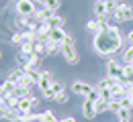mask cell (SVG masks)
<instances>
[{
  "instance_id": "6da1fadb",
  "label": "cell",
  "mask_w": 133,
  "mask_h": 122,
  "mask_svg": "<svg viewBox=\"0 0 133 122\" xmlns=\"http://www.w3.org/2000/svg\"><path fill=\"white\" fill-rule=\"evenodd\" d=\"M92 47L94 51L102 55V57H111L113 53H117L121 47H123V37L119 33V27L117 25H111V29L107 33H98L92 39Z\"/></svg>"
},
{
  "instance_id": "7a4b0ae2",
  "label": "cell",
  "mask_w": 133,
  "mask_h": 122,
  "mask_svg": "<svg viewBox=\"0 0 133 122\" xmlns=\"http://www.w3.org/2000/svg\"><path fill=\"white\" fill-rule=\"evenodd\" d=\"M62 57H64V61L68 65H78L80 63V53L76 49V39L70 33H68L66 41L62 43Z\"/></svg>"
},
{
  "instance_id": "3957f363",
  "label": "cell",
  "mask_w": 133,
  "mask_h": 122,
  "mask_svg": "<svg viewBox=\"0 0 133 122\" xmlns=\"http://www.w3.org/2000/svg\"><path fill=\"white\" fill-rule=\"evenodd\" d=\"M37 8L39 6L33 0H17L15 2V14H18V17H33L37 12Z\"/></svg>"
},
{
  "instance_id": "277c9868",
  "label": "cell",
  "mask_w": 133,
  "mask_h": 122,
  "mask_svg": "<svg viewBox=\"0 0 133 122\" xmlns=\"http://www.w3.org/2000/svg\"><path fill=\"white\" fill-rule=\"evenodd\" d=\"M92 90H94V86L88 84V82H84V79H74V82L70 84V92L76 94V96H82V98H86Z\"/></svg>"
},
{
  "instance_id": "5b68a950",
  "label": "cell",
  "mask_w": 133,
  "mask_h": 122,
  "mask_svg": "<svg viewBox=\"0 0 133 122\" xmlns=\"http://www.w3.org/2000/svg\"><path fill=\"white\" fill-rule=\"evenodd\" d=\"M104 71H107V77L121 79V75H123V61H117L113 57H109L107 59V65H104Z\"/></svg>"
},
{
  "instance_id": "8992f818",
  "label": "cell",
  "mask_w": 133,
  "mask_h": 122,
  "mask_svg": "<svg viewBox=\"0 0 133 122\" xmlns=\"http://www.w3.org/2000/svg\"><path fill=\"white\" fill-rule=\"evenodd\" d=\"M80 114H82L86 120H94V118L98 116V112H96V102H92V100L84 98L82 104H80Z\"/></svg>"
},
{
  "instance_id": "52a82bcc",
  "label": "cell",
  "mask_w": 133,
  "mask_h": 122,
  "mask_svg": "<svg viewBox=\"0 0 133 122\" xmlns=\"http://www.w3.org/2000/svg\"><path fill=\"white\" fill-rule=\"evenodd\" d=\"M113 18L117 22H127L133 18V6H127V4H119L117 10L113 12Z\"/></svg>"
},
{
  "instance_id": "ba28073f",
  "label": "cell",
  "mask_w": 133,
  "mask_h": 122,
  "mask_svg": "<svg viewBox=\"0 0 133 122\" xmlns=\"http://www.w3.org/2000/svg\"><path fill=\"white\" fill-rule=\"evenodd\" d=\"M37 106H39V98H35V96H27V98H21V100H18L17 110H18V112H35Z\"/></svg>"
},
{
  "instance_id": "9c48e42d",
  "label": "cell",
  "mask_w": 133,
  "mask_h": 122,
  "mask_svg": "<svg viewBox=\"0 0 133 122\" xmlns=\"http://www.w3.org/2000/svg\"><path fill=\"white\" fill-rule=\"evenodd\" d=\"M53 82H55L53 73H51L49 69H43V71H41V77H39V84H37L39 92H41V94H43V92H47V90L53 86Z\"/></svg>"
},
{
  "instance_id": "30bf717a",
  "label": "cell",
  "mask_w": 133,
  "mask_h": 122,
  "mask_svg": "<svg viewBox=\"0 0 133 122\" xmlns=\"http://www.w3.org/2000/svg\"><path fill=\"white\" fill-rule=\"evenodd\" d=\"M94 14L98 20H107V18H111V12H109V8H107V4H102V2H94Z\"/></svg>"
},
{
  "instance_id": "8fae6325",
  "label": "cell",
  "mask_w": 133,
  "mask_h": 122,
  "mask_svg": "<svg viewBox=\"0 0 133 122\" xmlns=\"http://www.w3.org/2000/svg\"><path fill=\"white\" fill-rule=\"evenodd\" d=\"M35 4L41 8H49V10H53V12H57L59 10V6H62V0H33Z\"/></svg>"
},
{
  "instance_id": "7c38bea8",
  "label": "cell",
  "mask_w": 133,
  "mask_h": 122,
  "mask_svg": "<svg viewBox=\"0 0 133 122\" xmlns=\"http://www.w3.org/2000/svg\"><path fill=\"white\" fill-rule=\"evenodd\" d=\"M66 37H68V33H66V29H51L49 31V41H53V43H64L66 41Z\"/></svg>"
},
{
  "instance_id": "4fadbf2b",
  "label": "cell",
  "mask_w": 133,
  "mask_h": 122,
  "mask_svg": "<svg viewBox=\"0 0 133 122\" xmlns=\"http://www.w3.org/2000/svg\"><path fill=\"white\" fill-rule=\"evenodd\" d=\"M45 25H47L49 29H64V27H66V18H64V17H59V14L55 12V14H53V17H51L49 20L45 22Z\"/></svg>"
},
{
  "instance_id": "5bb4252c",
  "label": "cell",
  "mask_w": 133,
  "mask_h": 122,
  "mask_svg": "<svg viewBox=\"0 0 133 122\" xmlns=\"http://www.w3.org/2000/svg\"><path fill=\"white\" fill-rule=\"evenodd\" d=\"M121 82H125V84H133V65L123 63V75H121Z\"/></svg>"
},
{
  "instance_id": "9a60e30c",
  "label": "cell",
  "mask_w": 133,
  "mask_h": 122,
  "mask_svg": "<svg viewBox=\"0 0 133 122\" xmlns=\"http://www.w3.org/2000/svg\"><path fill=\"white\" fill-rule=\"evenodd\" d=\"M39 63H41V57L39 55H31V57H27L23 69H39Z\"/></svg>"
},
{
  "instance_id": "2e32d148",
  "label": "cell",
  "mask_w": 133,
  "mask_h": 122,
  "mask_svg": "<svg viewBox=\"0 0 133 122\" xmlns=\"http://www.w3.org/2000/svg\"><path fill=\"white\" fill-rule=\"evenodd\" d=\"M131 120H133V110H131V108H123V110H119L117 122H131Z\"/></svg>"
},
{
  "instance_id": "e0dca14e",
  "label": "cell",
  "mask_w": 133,
  "mask_h": 122,
  "mask_svg": "<svg viewBox=\"0 0 133 122\" xmlns=\"http://www.w3.org/2000/svg\"><path fill=\"white\" fill-rule=\"evenodd\" d=\"M45 49H47V55H57V53H62V45L59 43H53V41H47L45 43Z\"/></svg>"
},
{
  "instance_id": "ac0fdd59",
  "label": "cell",
  "mask_w": 133,
  "mask_h": 122,
  "mask_svg": "<svg viewBox=\"0 0 133 122\" xmlns=\"http://www.w3.org/2000/svg\"><path fill=\"white\" fill-rule=\"evenodd\" d=\"M35 55H39L41 59L47 55V49H45V41H39V39L35 41Z\"/></svg>"
},
{
  "instance_id": "d6986e66",
  "label": "cell",
  "mask_w": 133,
  "mask_h": 122,
  "mask_svg": "<svg viewBox=\"0 0 133 122\" xmlns=\"http://www.w3.org/2000/svg\"><path fill=\"white\" fill-rule=\"evenodd\" d=\"M53 102H57L59 106H66L68 102H70V94H68V90H64V92H59L57 96H55V100Z\"/></svg>"
},
{
  "instance_id": "ffe728a7",
  "label": "cell",
  "mask_w": 133,
  "mask_h": 122,
  "mask_svg": "<svg viewBox=\"0 0 133 122\" xmlns=\"http://www.w3.org/2000/svg\"><path fill=\"white\" fill-rule=\"evenodd\" d=\"M119 110H123V104H121V100H111V102H109V112H113V114H119Z\"/></svg>"
},
{
  "instance_id": "44dd1931",
  "label": "cell",
  "mask_w": 133,
  "mask_h": 122,
  "mask_svg": "<svg viewBox=\"0 0 133 122\" xmlns=\"http://www.w3.org/2000/svg\"><path fill=\"white\" fill-rule=\"evenodd\" d=\"M43 122H59L53 110H43Z\"/></svg>"
},
{
  "instance_id": "7402d4cb",
  "label": "cell",
  "mask_w": 133,
  "mask_h": 122,
  "mask_svg": "<svg viewBox=\"0 0 133 122\" xmlns=\"http://www.w3.org/2000/svg\"><path fill=\"white\" fill-rule=\"evenodd\" d=\"M86 31H88V33H92V35H96V33H98V18L88 20V22H86Z\"/></svg>"
},
{
  "instance_id": "603a6c76",
  "label": "cell",
  "mask_w": 133,
  "mask_h": 122,
  "mask_svg": "<svg viewBox=\"0 0 133 122\" xmlns=\"http://www.w3.org/2000/svg\"><path fill=\"white\" fill-rule=\"evenodd\" d=\"M123 63H133V45H129L123 51Z\"/></svg>"
},
{
  "instance_id": "cb8c5ba5",
  "label": "cell",
  "mask_w": 133,
  "mask_h": 122,
  "mask_svg": "<svg viewBox=\"0 0 133 122\" xmlns=\"http://www.w3.org/2000/svg\"><path fill=\"white\" fill-rule=\"evenodd\" d=\"M107 110H109V100H102V98H100L98 102H96V112L102 114V112H107Z\"/></svg>"
},
{
  "instance_id": "d4e9b609",
  "label": "cell",
  "mask_w": 133,
  "mask_h": 122,
  "mask_svg": "<svg viewBox=\"0 0 133 122\" xmlns=\"http://www.w3.org/2000/svg\"><path fill=\"white\" fill-rule=\"evenodd\" d=\"M49 90H51V92H53V94H55V96H57L59 92H64V90H66V86H64L62 82H57V79H55V82H53V86H51Z\"/></svg>"
},
{
  "instance_id": "484cf974",
  "label": "cell",
  "mask_w": 133,
  "mask_h": 122,
  "mask_svg": "<svg viewBox=\"0 0 133 122\" xmlns=\"http://www.w3.org/2000/svg\"><path fill=\"white\" fill-rule=\"evenodd\" d=\"M86 98H88V100H92V102H98V100H100V90L94 86V90H92V92H90Z\"/></svg>"
},
{
  "instance_id": "4316f807",
  "label": "cell",
  "mask_w": 133,
  "mask_h": 122,
  "mask_svg": "<svg viewBox=\"0 0 133 122\" xmlns=\"http://www.w3.org/2000/svg\"><path fill=\"white\" fill-rule=\"evenodd\" d=\"M41 98H43V100H47V102H49V100H55V94H53V92H51V90H47V92H43V94H41Z\"/></svg>"
},
{
  "instance_id": "83f0119b",
  "label": "cell",
  "mask_w": 133,
  "mask_h": 122,
  "mask_svg": "<svg viewBox=\"0 0 133 122\" xmlns=\"http://www.w3.org/2000/svg\"><path fill=\"white\" fill-rule=\"evenodd\" d=\"M121 104H123V108H131V96H125L123 100H121ZM133 110V108H131Z\"/></svg>"
},
{
  "instance_id": "f1b7e54d",
  "label": "cell",
  "mask_w": 133,
  "mask_h": 122,
  "mask_svg": "<svg viewBox=\"0 0 133 122\" xmlns=\"http://www.w3.org/2000/svg\"><path fill=\"white\" fill-rule=\"evenodd\" d=\"M96 2H102V4H113V2H117V4H123L121 0H96Z\"/></svg>"
},
{
  "instance_id": "f546056e",
  "label": "cell",
  "mask_w": 133,
  "mask_h": 122,
  "mask_svg": "<svg viewBox=\"0 0 133 122\" xmlns=\"http://www.w3.org/2000/svg\"><path fill=\"white\" fill-rule=\"evenodd\" d=\"M59 122H78L74 116H66V118H59Z\"/></svg>"
},
{
  "instance_id": "4dcf8cb0",
  "label": "cell",
  "mask_w": 133,
  "mask_h": 122,
  "mask_svg": "<svg viewBox=\"0 0 133 122\" xmlns=\"http://www.w3.org/2000/svg\"><path fill=\"white\" fill-rule=\"evenodd\" d=\"M127 41H129V45H133V31H129V35H127Z\"/></svg>"
},
{
  "instance_id": "1f68e13d",
  "label": "cell",
  "mask_w": 133,
  "mask_h": 122,
  "mask_svg": "<svg viewBox=\"0 0 133 122\" xmlns=\"http://www.w3.org/2000/svg\"><path fill=\"white\" fill-rule=\"evenodd\" d=\"M2 59H4V51L0 49V61H2Z\"/></svg>"
},
{
  "instance_id": "d6a6232c",
  "label": "cell",
  "mask_w": 133,
  "mask_h": 122,
  "mask_svg": "<svg viewBox=\"0 0 133 122\" xmlns=\"http://www.w3.org/2000/svg\"><path fill=\"white\" fill-rule=\"evenodd\" d=\"M131 108H133V94H131Z\"/></svg>"
},
{
  "instance_id": "836d02e7",
  "label": "cell",
  "mask_w": 133,
  "mask_h": 122,
  "mask_svg": "<svg viewBox=\"0 0 133 122\" xmlns=\"http://www.w3.org/2000/svg\"><path fill=\"white\" fill-rule=\"evenodd\" d=\"M121 2H125V0H121Z\"/></svg>"
},
{
  "instance_id": "e575fe53",
  "label": "cell",
  "mask_w": 133,
  "mask_h": 122,
  "mask_svg": "<svg viewBox=\"0 0 133 122\" xmlns=\"http://www.w3.org/2000/svg\"><path fill=\"white\" fill-rule=\"evenodd\" d=\"M129 65H133V63H129Z\"/></svg>"
}]
</instances>
